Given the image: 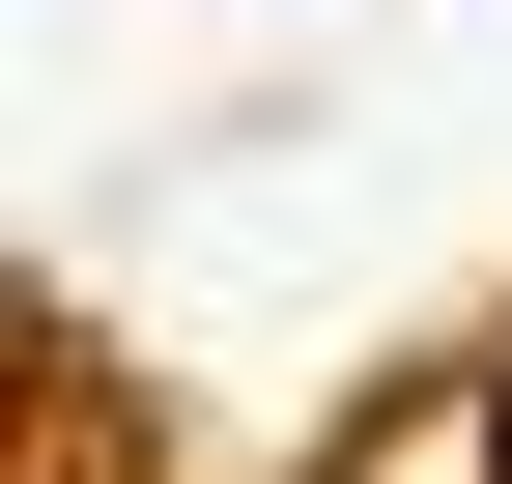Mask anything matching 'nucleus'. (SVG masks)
<instances>
[{
  "label": "nucleus",
  "instance_id": "f257e3e1",
  "mask_svg": "<svg viewBox=\"0 0 512 484\" xmlns=\"http://www.w3.org/2000/svg\"><path fill=\"white\" fill-rule=\"evenodd\" d=\"M484 484H512V371H484Z\"/></svg>",
  "mask_w": 512,
  "mask_h": 484
}]
</instances>
